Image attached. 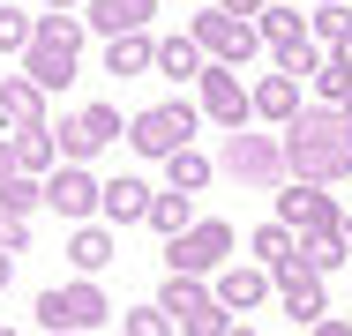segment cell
<instances>
[{
  "label": "cell",
  "instance_id": "cell-1",
  "mask_svg": "<svg viewBox=\"0 0 352 336\" xmlns=\"http://www.w3.org/2000/svg\"><path fill=\"white\" fill-rule=\"evenodd\" d=\"M285 165L292 180L307 187H330V180H352V128L338 105H307L292 128H285Z\"/></svg>",
  "mask_w": 352,
  "mask_h": 336
},
{
  "label": "cell",
  "instance_id": "cell-2",
  "mask_svg": "<svg viewBox=\"0 0 352 336\" xmlns=\"http://www.w3.org/2000/svg\"><path fill=\"white\" fill-rule=\"evenodd\" d=\"M217 172H225L232 187H285V180H292L285 134H255V128L225 134V142H217Z\"/></svg>",
  "mask_w": 352,
  "mask_h": 336
},
{
  "label": "cell",
  "instance_id": "cell-3",
  "mask_svg": "<svg viewBox=\"0 0 352 336\" xmlns=\"http://www.w3.org/2000/svg\"><path fill=\"white\" fill-rule=\"evenodd\" d=\"M105 314H113V299H105L98 276H75L60 291H38V329L45 336H90Z\"/></svg>",
  "mask_w": 352,
  "mask_h": 336
},
{
  "label": "cell",
  "instance_id": "cell-4",
  "mask_svg": "<svg viewBox=\"0 0 352 336\" xmlns=\"http://www.w3.org/2000/svg\"><path fill=\"white\" fill-rule=\"evenodd\" d=\"M195 105L188 97H165V105H150L128 120V142H135V157H173V149H188V134H195Z\"/></svg>",
  "mask_w": 352,
  "mask_h": 336
},
{
  "label": "cell",
  "instance_id": "cell-5",
  "mask_svg": "<svg viewBox=\"0 0 352 336\" xmlns=\"http://www.w3.org/2000/svg\"><path fill=\"white\" fill-rule=\"evenodd\" d=\"M232 224L225 217H203L195 232H180V239H165V276H210V269H225V254H232Z\"/></svg>",
  "mask_w": 352,
  "mask_h": 336
},
{
  "label": "cell",
  "instance_id": "cell-6",
  "mask_svg": "<svg viewBox=\"0 0 352 336\" xmlns=\"http://www.w3.org/2000/svg\"><path fill=\"white\" fill-rule=\"evenodd\" d=\"M195 112H203V120H217L225 134H240L248 120H255V97H248L240 67H217V60H210L203 75H195Z\"/></svg>",
  "mask_w": 352,
  "mask_h": 336
},
{
  "label": "cell",
  "instance_id": "cell-7",
  "mask_svg": "<svg viewBox=\"0 0 352 336\" xmlns=\"http://www.w3.org/2000/svg\"><path fill=\"white\" fill-rule=\"evenodd\" d=\"M188 38H195V45H203V60H217V67H248L255 53H263V30H255V23H240V15H217V8L188 23Z\"/></svg>",
  "mask_w": 352,
  "mask_h": 336
},
{
  "label": "cell",
  "instance_id": "cell-8",
  "mask_svg": "<svg viewBox=\"0 0 352 336\" xmlns=\"http://www.w3.org/2000/svg\"><path fill=\"white\" fill-rule=\"evenodd\" d=\"M278 314H285V322H300V329L330 322V284H322L315 269L300 262V254H292V262L278 269Z\"/></svg>",
  "mask_w": 352,
  "mask_h": 336
},
{
  "label": "cell",
  "instance_id": "cell-9",
  "mask_svg": "<svg viewBox=\"0 0 352 336\" xmlns=\"http://www.w3.org/2000/svg\"><path fill=\"white\" fill-rule=\"evenodd\" d=\"M278 224H285V232H330V224H345V209L330 202V187L285 180V187H278Z\"/></svg>",
  "mask_w": 352,
  "mask_h": 336
},
{
  "label": "cell",
  "instance_id": "cell-10",
  "mask_svg": "<svg viewBox=\"0 0 352 336\" xmlns=\"http://www.w3.org/2000/svg\"><path fill=\"white\" fill-rule=\"evenodd\" d=\"M45 202H53L68 224H98V202H105V187H98V172H90V165H60V172L45 180Z\"/></svg>",
  "mask_w": 352,
  "mask_h": 336
},
{
  "label": "cell",
  "instance_id": "cell-11",
  "mask_svg": "<svg viewBox=\"0 0 352 336\" xmlns=\"http://www.w3.org/2000/svg\"><path fill=\"white\" fill-rule=\"evenodd\" d=\"M210 291H217V307H225V314H255L278 284H270V269H255V262H225Z\"/></svg>",
  "mask_w": 352,
  "mask_h": 336
},
{
  "label": "cell",
  "instance_id": "cell-12",
  "mask_svg": "<svg viewBox=\"0 0 352 336\" xmlns=\"http://www.w3.org/2000/svg\"><path fill=\"white\" fill-rule=\"evenodd\" d=\"M248 97H255V120H263V128H292V120L307 112V90H300L292 75H255Z\"/></svg>",
  "mask_w": 352,
  "mask_h": 336
},
{
  "label": "cell",
  "instance_id": "cell-13",
  "mask_svg": "<svg viewBox=\"0 0 352 336\" xmlns=\"http://www.w3.org/2000/svg\"><path fill=\"white\" fill-rule=\"evenodd\" d=\"M0 128H8V134L45 128V90H38L30 75H8V82H0Z\"/></svg>",
  "mask_w": 352,
  "mask_h": 336
},
{
  "label": "cell",
  "instance_id": "cell-14",
  "mask_svg": "<svg viewBox=\"0 0 352 336\" xmlns=\"http://www.w3.org/2000/svg\"><path fill=\"white\" fill-rule=\"evenodd\" d=\"M150 15H157V0H90V15H82V23L113 45V38H135Z\"/></svg>",
  "mask_w": 352,
  "mask_h": 336
},
{
  "label": "cell",
  "instance_id": "cell-15",
  "mask_svg": "<svg viewBox=\"0 0 352 336\" xmlns=\"http://www.w3.org/2000/svg\"><path fill=\"white\" fill-rule=\"evenodd\" d=\"M113 254H120V247H113V224H105V217L68 232V262L82 269V276H105V262H113Z\"/></svg>",
  "mask_w": 352,
  "mask_h": 336
},
{
  "label": "cell",
  "instance_id": "cell-16",
  "mask_svg": "<svg viewBox=\"0 0 352 336\" xmlns=\"http://www.w3.org/2000/svg\"><path fill=\"white\" fill-rule=\"evenodd\" d=\"M98 217H105V224H142V217H150V187H142L135 172L105 180V202H98Z\"/></svg>",
  "mask_w": 352,
  "mask_h": 336
},
{
  "label": "cell",
  "instance_id": "cell-17",
  "mask_svg": "<svg viewBox=\"0 0 352 336\" xmlns=\"http://www.w3.org/2000/svg\"><path fill=\"white\" fill-rule=\"evenodd\" d=\"M15 172H30V180H53V172H60V142H53V120H45V128H23V134H15Z\"/></svg>",
  "mask_w": 352,
  "mask_h": 336
},
{
  "label": "cell",
  "instance_id": "cell-18",
  "mask_svg": "<svg viewBox=\"0 0 352 336\" xmlns=\"http://www.w3.org/2000/svg\"><path fill=\"white\" fill-rule=\"evenodd\" d=\"M248 254H255V269H270V284H278V269L300 254V232H285L278 217H270V224H255V232H248Z\"/></svg>",
  "mask_w": 352,
  "mask_h": 336
},
{
  "label": "cell",
  "instance_id": "cell-19",
  "mask_svg": "<svg viewBox=\"0 0 352 336\" xmlns=\"http://www.w3.org/2000/svg\"><path fill=\"white\" fill-rule=\"evenodd\" d=\"M157 307H165L173 322H195L203 307H217V291L203 284V276H165V284H157Z\"/></svg>",
  "mask_w": 352,
  "mask_h": 336
},
{
  "label": "cell",
  "instance_id": "cell-20",
  "mask_svg": "<svg viewBox=\"0 0 352 336\" xmlns=\"http://www.w3.org/2000/svg\"><path fill=\"white\" fill-rule=\"evenodd\" d=\"M217 180V157H203V149H195V142H188V149H173V157H165V187H173V195H203V187H210Z\"/></svg>",
  "mask_w": 352,
  "mask_h": 336
},
{
  "label": "cell",
  "instance_id": "cell-21",
  "mask_svg": "<svg viewBox=\"0 0 352 336\" xmlns=\"http://www.w3.org/2000/svg\"><path fill=\"white\" fill-rule=\"evenodd\" d=\"M142 224H150L157 239H180V232H195L203 217H195V195H173V187H165V195H150V217H142Z\"/></svg>",
  "mask_w": 352,
  "mask_h": 336
},
{
  "label": "cell",
  "instance_id": "cell-22",
  "mask_svg": "<svg viewBox=\"0 0 352 336\" xmlns=\"http://www.w3.org/2000/svg\"><path fill=\"white\" fill-rule=\"evenodd\" d=\"M203 45H195V38H188V30H180V38H157V75H165V82H195V75H203Z\"/></svg>",
  "mask_w": 352,
  "mask_h": 336
},
{
  "label": "cell",
  "instance_id": "cell-23",
  "mask_svg": "<svg viewBox=\"0 0 352 336\" xmlns=\"http://www.w3.org/2000/svg\"><path fill=\"white\" fill-rule=\"evenodd\" d=\"M23 75H30V82H38L45 97H53V90H68V82H75V53H53V45H30V53H23Z\"/></svg>",
  "mask_w": 352,
  "mask_h": 336
},
{
  "label": "cell",
  "instance_id": "cell-24",
  "mask_svg": "<svg viewBox=\"0 0 352 336\" xmlns=\"http://www.w3.org/2000/svg\"><path fill=\"white\" fill-rule=\"evenodd\" d=\"M150 67H157V38H150V30L105 45V75H150Z\"/></svg>",
  "mask_w": 352,
  "mask_h": 336
},
{
  "label": "cell",
  "instance_id": "cell-25",
  "mask_svg": "<svg viewBox=\"0 0 352 336\" xmlns=\"http://www.w3.org/2000/svg\"><path fill=\"white\" fill-rule=\"evenodd\" d=\"M345 224H330V232H300V262L315 269V276H330V269H345Z\"/></svg>",
  "mask_w": 352,
  "mask_h": 336
},
{
  "label": "cell",
  "instance_id": "cell-26",
  "mask_svg": "<svg viewBox=\"0 0 352 336\" xmlns=\"http://www.w3.org/2000/svg\"><path fill=\"white\" fill-rule=\"evenodd\" d=\"M255 30H263L270 53H278V45H300V38H307V8H278V0H270V8L255 15Z\"/></svg>",
  "mask_w": 352,
  "mask_h": 336
},
{
  "label": "cell",
  "instance_id": "cell-27",
  "mask_svg": "<svg viewBox=\"0 0 352 336\" xmlns=\"http://www.w3.org/2000/svg\"><path fill=\"white\" fill-rule=\"evenodd\" d=\"M82 30H90V23H82L75 8H45V15H38V45H53V53H82Z\"/></svg>",
  "mask_w": 352,
  "mask_h": 336
},
{
  "label": "cell",
  "instance_id": "cell-28",
  "mask_svg": "<svg viewBox=\"0 0 352 336\" xmlns=\"http://www.w3.org/2000/svg\"><path fill=\"white\" fill-rule=\"evenodd\" d=\"M38 45V8H0V53H30Z\"/></svg>",
  "mask_w": 352,
  "mask_h": 336
},
{
  "label": "cell",
  "instance_id": "cell-29",
  "mask_svg": "<svg viewBox=\"0 0 352 336\" xmlns=\"http://www.w3.org/2000/svg\"><path fill=\"white\" fill-rule=\"evenodd\" d=\"M38 202H45V180H30V172H8V180H0V209H8V217H23V224H30V209H38Z\"/></svg>",
  "mask_w": 352,
  "mask_h": 336
},
{
  "label": "cell",
  "instance_id": "cell-30",
  "mask_svg": "<svg viewBox=\"0 0 352 336\" xmlns=\"http://www.w3.org/2000/svg\"><path fill=\"white\" fill-rule=\"evenodd\" d=\"M53 142H60V165H90V157H98V142H90V128H82V112L53 120Z\"/></svg>",
  "mask_w": 352,
  "mask_h": 336
},
{
  "label": "cell",
  "instance_id": "cell-31",
  "mask_svg": "<svg viewBox=\"0 0 352 336\" xmlns=\"http://www.w3.org/2000/svg\"><path fill=\"white\" fill-rule=\"evenodd\" d=\"M307 38L330 53V45H345L352 38V8H307Z\"/></svg>",
  "mask_w": 352,
  "mask_h": 336
},
{
  "label": "cell",
  "instance_id": "cell-32",
  "mask_svg": "<svg viewBox=\"0 0 352 336\" xmlns=\"http://www.w3.org/2000/svg\"><path fill=\"white\" fill-rule=\"evenodd\" d=\"M322 60H330V53H322L315 38H300V45H278V75H292V82H300V75L315 82V75H322Z\"/></svg>",
  "mask_w": 352,
  "mask_h": 336
},
{
  "label": "cell",
  "instance_id": "cell-33",
  "mask_svg": "<svg viewBox=\"0 0 352 336\" xmlns=\"http://www.w3.org/2000/svg\"><path fill=\"white\" fill-rule=\"evenodd\" d=\"M120 336H180V322L150 299V307H128V314H120Z\"/></svg>",
  "mask_w": 352,
  "mask_h": 336
},
{
  "label": "cell",
  "instance_id": "cell-34",
  "mask_svg": "<svg viewBox=\"0 0 352 336\" xmlns=\"http://www.w3.org/2000/svg\"><path fill=\"white\" fill-rule=\"evenodd\" d=\"M82 128H90V142H98V149H105L113 134H128V112H120V105H82Z\"/></svg>",
  "mask_w": 352,
  "mask_h": 336
},
{
  "label": "cell",
  "instance_id": "cell-35",
  "mask_svg": "<svg viewBox=\"0 0 352 336\" xmlns=\"http://www.w3.org/2000/svg\"><path fill=\"white\" fill-rule=\"evenodd\" d=\"M352 97V75L338 60H322V75H315V105H345Z\"/></svg>",
  "mask_w": 352,
  "mask_h": 336
},
{
  "label": "cell",
  "instance_id": "cell-36",
  "mask_svg": "<svg viewBox=\"0 0 352 336\" xmlns=\"http://www.w3.org/2000/svg\"><path fill=\"white\" fill-rule=\"evenodd\" d=\"M225 329H232V314H225V307H203L195 322H180V336H225Z\"/></svg>",
  "mask_w": 352,
  "mask_h": 336
},
{
  "label": "cell",
  "instance_id": "cell-37",
  "mask_svg": "<svg viewBox=\"0 0 352 336\" xmlns=\"http://www.w3.org/2000/svg\"><path fill=\"white\" fill-rule=\"evenodd\" d=\"M23 247H30V224H23V217H8V209H0V254H23Z\"/></svg>",
  "mask_w": 352,
  "mask_h": 336
},
{
  "label": "cell",
  "instance_id": "cell-38",
  "mask_svg": "<svg viewBox=\"0 0 352 336\" xmlns=\"http://www.w3.org/2000/svg\"><path fill=\"white\" fill-rule=\"evenodd\" d=\"M217 15H240V23H255V15H263V8H270V0H210Z\"/></svg>",
  "mask_w": 352,
  "mask_h": 336
},
{
  "label": "cell",
  "instance_id": "cell-39",
  "mask_svg": "<svg viewBox=\"0 0 352 336\" xmlns=\"http://www.w3.org/2000/svg\"><path fill=\"white\" fill-rule=\"evenodd\" d=\"M15 172V134H0V180Z\"/></svg>",
  "mask_w": 352,
  "mask_h": 336
},
{
  "label": "cell",
  "instance_id": "cell-40",
  "mask_svg": "<svg viewBox=\"0 0 352 336\" xmlns=\"http://www.w3.org/2000/svg\"><path fill=\"white\" fill-rule=\"evenodd\" d=\"M307 336H352V322H315Z\"/></svg>",
  "mask_w": 352,
  "mask_h": 336
},
{
  "label": "cell",
  "instance_id": "cell-41",
  "mask_svg": "<svg viewBox=\"0 0 352 336\" xmlns=\"http://www.w3.org/2000/svg\"><path fill=\"white\" fill-rule=\"evenodd\" d=\"M330 60H338V67L352 75V38H345V45H330Z\"/></svg>",
  "mask_w": 352,
  "mask_h": 336
},
{
  "label": "cell",
  "instance_id": "cell-42",
  "mask_svg": "<svg viewBox=\"0 0 352 336\" xmlns=\"http://www.w3.org/2000/svg\"><path fill=\"white\" fill-rule=\"evenodd\" d=\"M8 284H15V254H0V291H8Z\"/></svg>",
  "mask_w": 352,
  "mask_h": 336
},
{
  "label": "cell",
  "instance_id": "cell-43",
  "mask_svg": "<svg viewBox=\"0 0 352 336\" xmlns=\"http://www.w3.org/2000/svg\"><path fill=\"white\" fill-rule=\"evenodd\" d=\"M38 8H90V0H38Z\"/></svg>",
  "mask_w": 352,
  "mask_h": 336
},
{
  "label": "cell",
  "instance_id": "cell-44",
  "mask_svg": "<svg viewBox=\"0 0 352 336\" xmlns=\"http://www.w3.org/2000/svg\"><path fill=\"white\" fill-rule=\"evenodd\" d=\"M307 8H352V0H307Z\"/></svg>",
  "mask_w": 352,
  "mask_h": 336
},
{
  "label": "cell",
  "instance_id": "cell-45",
  "mask_svg": "<svg viewBox=\"0 0 352 336\" xmlns=\"http://www.w3.org/2000/svg\"><path fill=\"white\" fill-rule=\"evenodd\" d=\"M338 112H345V128H352V97H345V105H338Z\"/></svg>",
  "mask_w": 352,
  "mask_h": 336
},
{
  "label": "cell",
  "instance_id": "cell-46",
  "mask_svg": "<svg viewBox=\"0 0 352 336\" xmlns=\"http://www.w3.org/2000/svg\"><path fill=\"white\" fill-rule=\"evenodd\" d=\"M225 336H255V329H240V322H232V329H225Z\"/></svg>",
  "mask_w": 352,
  "mask_h": 336
},
{
  "label": "cell",
  "instance_id": "cell-47",
  "mask_svg": "<svg viewBox=\"0 0 352 336\" xmlns=\"http://www.w3.org/2000/svg\"><path fill=\"white\" fill-rule=\"evenodd\" d=\"M278 8H307V0H278Z\"/></svg>",
  "mask_w": 352,
  "mask_h": 336
},
{
  "label": "cell",
  "instance_id": "cell-48",
  "mask_svg": "<svg viewBox=\"0 0 352 336\" xmlns=\"http://www.w3.org/2000/svg\"><path fill=\"white\" fill-rule=\"evenodd\" d=\"M0 336H23V329H8V322H0Z\"/></svg>",
  "mask_w": 352,
  "mask_h": 336
},
{
  "label": "cell",
  "instance_id": "cell-49",
  "mask_svg": "<svg viewBox=\"0 0 352 336\" xmlns=\"http://www.w3.org/2000/svg\"><path fill=\"white\" fill-rule=\"evenodd\" d=\"M345 239H352V209H345Z\"/></svg>",
  "mask_w": 352,
  "mask_h": 336
}]
</instances>
